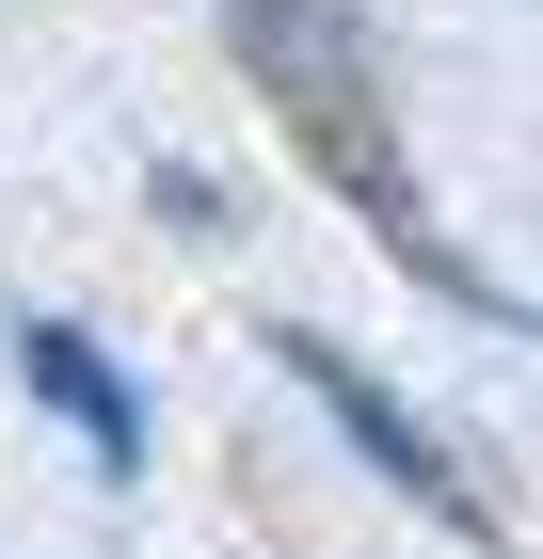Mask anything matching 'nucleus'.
Instances as JSON below:
<instances>
[{
  "instance_id": "nucleus-1",
  "label": "nucleus",
  "mask_w": 543,
  "mask_h": 559,
  "mask_svg": "<svg viewBox=\"0 0 543 559\" xmlns=\"http://www.w3.org/2000/svg\"><path fill=\"white\" fill-rule=\"evenodd\" d=\"M224 33L256 48V81L288 96V129L320 144V176L368 209V240H383V257H400V272H432L448 304H480V320H496V288L448 257V224L416 209V176H400V144H383V64H368V33H352L335 0H224Z\"/></svg>"
},
{
  "instance_id": "nucleus-2",
  "label": "nucleus",
  "mask_w": 543,
  "mask_h": 559,
  "mask_svg": "<svg viewBox=\"0 0 543 559\" xmlns=\"http://www.w3.org/2000/svg\"><path fill=\"white\" fill-rule=\"evenodd\" d=\"M272 352H288V384L320 400V416L352 431V448H368V464L400 479V496H416V512H448V527H480V496H463V479H448V448H432V431L400 416V400H383V384H352V352H320V336H272Z\"/></svg>"
},
{
  "instance_id": "nucleus-3",
  "label": "nucleus",
  "mask_w": 543,
  "mask_h": 559,
  "mask_svg": "<svg viewBox=\"0 0 543 559\" xmlns=\"http://www.w3.org/2000/svg\"><path fill=\"white\" fill-rule=\"evenodd\" d=\"M16 368H33V400H64V416H81V448H96V464H144V416H128V384H113V368H96V352L81 336H64V320H33V336H16Z\"/></svg>"
}]
</instances>
